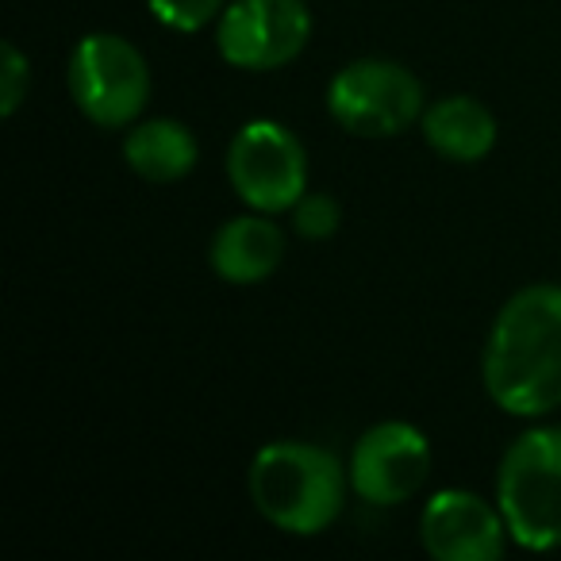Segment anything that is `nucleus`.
Here are the masks:
<instances>
[{"instance_id":"f03ea898","label":"nucleus","mask_w":561,"mask_h":561,"mask_svg":"<svg viewBox=\"0 0 561 561\" xmlns=\"http://www.w3.org/2000/svg\"><path fill=\"white\" fill-rule=\"evenodd\" d=\"M346 473L331 450L316 443L280 438L265 443L247 469V492L257 515L285 535H323L343 515Z\"/></svg>"},{"instance_id":"39448f33","label":"nucleus","mask_w":561,"mask_h":561,"mask_svg":"<svg viewBox=\"0 0 561 561\" xmlns=\"http://www.w3.org/2000/svg\"><path fill=\"white\" fill-rule=\"evenodd\" d=\"M423 112L420 78L392 58H358L328 85V116L354 139H392L420 124Z\"/></svg>"},{"instance_id":"ddd939ff","label":"nucleus","mask_w":561,"mask_h":561,"mask_svg":"<svg viewBox=\"0 0 561 561\" xmlns=\"http://www.w3.org/2000/svg\"><path fill=\"white\" fill-rule=\"evenodd\" d=\"M147 4L158 24L181 35L204 32V27L216 24L227 9V0H147Z\"/></svg>"},{"instance_id":"4468645a","label":"nucleus","mask_w":561,"mask_h":561,"mask_svg":"<svg viewBox=\"0 0 561 561\" xmlns=\"http://www.w3.org/2000/svg\"><path fill=\"white\" fill-rule=\"evenodd\" d=\"M32 89V62L16 43H0V116L12 119Z\"/></svg>"},{"instance_id":"9d476101","label":"nucleus","mask_w":561,"mask_h":561,"mask_svg":"<svg viewBox=\"0 0 561 561\" xmlns=\"http://www.w3.org/2000/svg\"><path fill=\"white\" fill-rule=\"evenodd\" d=\"M280 257H285V234L265 211L227 219L208 247V265L227 285H257L277 273Z\"/></svg>"},{"instance_id":"0eeeda50","label":"nucleus","mask_w":561,"mask_h":561,"mask_svg":"<svg viewBox=\"0 0 561 561\" xmlns=\"http://www.w3.org/2000/svg\"><path fill=\"white\" fill-rule=\"evenodd\" d=\"M308 39H312L308 0H231L216 20L219 58L234 70H280L305 55Z\"/></svg>"},{"instance_id":"2eb2a0df","label":"nucleus","mask_w":561,"mask_h":561,"mask_svg":"<svg viewBox=\"0 0 561 561\" xmlns=\"http://www.w3.org/2000/svg\"><path fill=\"white\" fill-rule=\"evenodd\" d=\"M339 224H343V208L328 193H305L293 208V227H297L300 239H331Z\"/></svg>"},{"instance_id":"f8f14e48","label":"nucleus","mask_w":561,"mask_h":561,"mask_svg":"<svg viewBox=\"0 0 561 561\" xmlns=\"http://www.w3.org/2000/svg\"><path fill=\"white\" fill-rule=\"evenodd\" d=\"M423 139L435 154H443L446 162L473 165L496 147V116L489 104H481L477 96H443L435 101L420 119Z\"/></svg>"},{"instance_id":"9b49d317","label":"nucleus","mask_w":561,"mask_h":561,"mask_svg":"<svg viewBox=\"0 0 561 561\" xmlns=\"http://www.w3.org/2000/svg\"><path fill=\"white\" fill-rule=\"evenodd\" d=\"M124 162L135 178L150 181V185H173V181L188 178L201 162V142H196L193 127L170 116H154L131 124L124 139Z\"/></svg>"},{"instance_id":"1a4fd4ad","label":"nucleus","mask_w":561,"mask_h":561,"mask_svg":"<svg viewBox=\"0 0 561 561\" xmlns=\"http://www.w3.org/2000/svg\"><path fill=\"white\" fill-rule=\"evenodd\" d=\"M420 542L438 561H496L512 535L496 504L469 489H443L423 504Z\"/></svg>"},{"instance_id":"7ed1b4c3","label":"nucleus","mask_w":561,"mask_h":561,"mask_svg":"<svg viewBox=\"0 0 561 561\" xmlns=\"http://www.w3.org/2000/svg\"><path fill=\"white\" fill-rule=\"evenodd\" d=\"M496 507L523 550L561 546V427L523 431L496 469Z\"/></svg>"},{"instance_id":"f257e3e1","label":"nucleus","mask_w":561,"mask_h":561,"mask_svg":"<svg viewBox=\"0 0 561 561\" xmlns=\"http://www.w3.org/2000/svg\"><path fill=\"white\" fill-rule=\"evenodd\" d=\"M481 381L496 408L519 420L561 408V285L512 293L484 339Z\"/></svg>"},{"instance_id":"20e7f679","label":"nucleus","mask_w":561,"mask_h":561,"mask_svg":"<svg viewBox=\"0 0 561 561\" xmlns=\"http://www.w3.org/2000/svg\"><path fill=\"white\" fill-rule=\"evenodd\" d=\"M66 85L78 112L96 127H131L150 101V66L131 39L89 32L66 66Z\"/></svg>"},{"instance_id":"423d86ee","label":"nucleus","mask_w":561,"mask_h":561,"mask_svg":"<svg viewBox=\"0 0 561 561\" xmlns=\"http://www.w3.org/2000/svg\"><path fill=\"white\" fill-rule=\"evenodd\" d=\"M227 181L247 208L280 216L308 193V150L277 119H250L227 147Z\"/></svg>"},{"instance_id":"6e6552de","label":"nucleus","mask_w":561,"mask_h":561,"mask_svg":"<svg viewBox=\"0 0 561 561\" xmlns=\"http://www.w3.org/2000/svg\"><path fill=\"white\" fill-rule=\"evenodd\" d=\"M351 489L366 504L397 507L423 489L431 473V443L415 423L385 420L362 431L351 450Z\"/></svg>"}]
</instances>
